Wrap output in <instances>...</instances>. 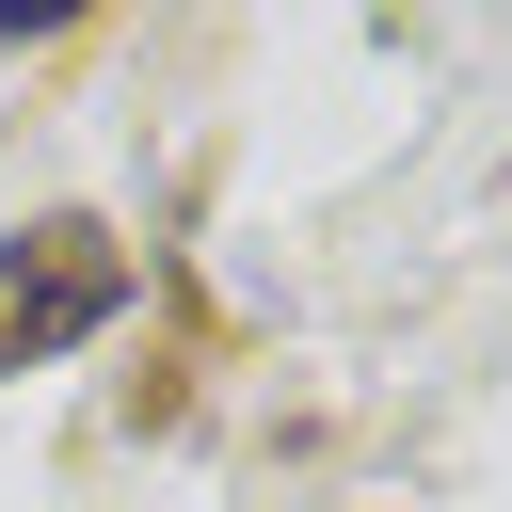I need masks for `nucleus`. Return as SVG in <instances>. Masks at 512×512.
<instances>
[{
  "label": "nucleus",
  "mask_w": 512,
  "mask_h": 512,
  "mask_svg": "<svg viewBox=\"0 0 512 512\" xmlns=\"http://www.w3.org/2000/svg\"><path fill=\"white\" fill-rule=\"evenodd\" d=\"M112 288H128V256H112L96 224H16V240H0V384H16L48 336L112 320Z\"/></svg>",
  "instance_id": "obj_1"
}]
</instances>
